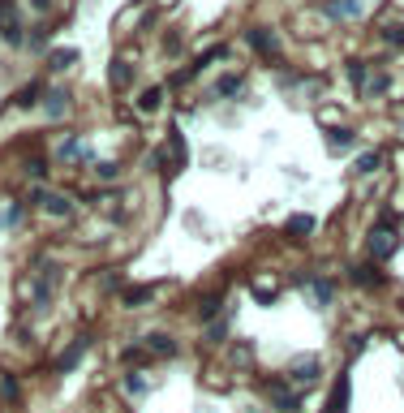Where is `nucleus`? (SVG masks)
I'll return each instance as SVG.
<instances>
[{
    "mask_svg": "<svg viewBox=\"0 0 404 413\" xmlns=\"http://www.w3.org/2000/svg\"><path fill=\"white\" fill-rule=\"evenodd\" d=\"M56 280H60V267H47V276H43V280H35V306H39V310L47 306V301H52Z\"/></svg>",
    "mask_w": 404,
    "mask_h": 413,
    "instance_id": "nucleus-4",
    "label": "nucleus"
},
{
    "mask_svg": "<svg viewBox=\"0 0 404 413\" xmlns=\"http://www.w3.org/2000/svg\"><path fill=\"white\" fill-rule=\"evenodd\" d=\"M147 297H151V289H129V293H125L129 306H134V301H147Z\"/></svg>",
    "mask_w": 404,
    "mask_h": 413,
    "instance_id": "nucleus-24",
    "label": "nucleus"
},
{
    "mask_svg": "<svg viewBox=\"0 0 404 413\" xmlns=\"http://www.w3.org/2000/svg\"><path fill=\"white\" fill-rule=\"evenodd\" d=\"M30 202H39L43 211H52V215H64V220L73 215V202H69V198H60V194H43V189H35V194H30Z\"/></svg>",
    "mask_w": 404,
    "mask_h": 413,
    "instance_id": "nucleus-3",
    "label": "nucleus"
},
{
    "mask_svg": "<svg viewBox=\"0 0 404 413\" xmlns=\"http://www.w3.org/2000/svg\"><path fill=\"white\" fill-rule=\"evenodd\" d=\"M112 82H117V86L129 82V65H125V60H117V65H112Z\"/></svg>",
    "mask_w": 404,
    "mask_h": 413,
    "instance_id": "nucleus-21",
    "label": "nucleus"
},
{
    "mask_svg": "<svg viewBox=\"0 0 404 413\" xmlns=\"http://www.w3.org/2000/svg\"><path fill=\"white\" fill-rule=\"evenodd\" d=\"M366 91H370V95H383V91H387V78H375V82H366Z\"/></svg>",
    "mask_w": 404,
    "mask_h": 413,
    "instance_id": "nucleus-26",
    "label": "nucleus"
},
{
    "mask_svg": "<svg viewBox=\"0 0 404 413\" xmlns=\"http://www.w3.org/2000/svg\"><path fill=\"white\" fill-rule=\"evenodd\" d=\"M64 104H69V95H64V91H47V117H60L64 113Z\"/></svg>",
    "mask_w": 404,
    "mask_h": 413,
    "instance_id": "nucleus-10",
    "label": "nucleus"
},
{
    "mask_svg": "<svg viewBox=\"0 0 404 413\" xmlns=\"http://www.w3.org/2000/svg\"><path fill=\"white\" fill-rule=\"evenodd\" d=\"M125 392L129 396H147V379L142 375H125Z\"/></svg>",
    "mask_w": 404,
    "mask_h": 413,
    "instance_id": "nucleus-17",
    "label": "nucleus"
},
{
    "mask_svg": "<svg viewBox=\"0 0 404 413\" xmlns=\"http://www.w3.org/2000/svg\"><path fill=\"white\" fill-rule=\"evenodd\" d=\"M69 60H73V52H52V65L60 69V65H69Z\"/></svg>",
    "mask_w": 404,
    "mask_h": 413,
    "instance_id": "nucleus-27",
    "label": "nucleus"
},
{
    "mask_svg": "<svg viewBox=\"0 0 404 413\" xmlns=\"http://www.w3.org/2000/svg\"><path fill=\"white\" fill-rule=\"evenodd\" d=\"M0 35H5V22H0Z\"/></svg>",
    "mask_w": 404,
    "mask_h": 413,
    "instance_id": "nucleus-29",
    "label": "nucleus"
},
{
    "mask_svg": "<svg viewBox=\"0 0 404 413\" xmlns=\"http://www.w3.org/2000/svg\"><path fill=\"white\" fill-rule=\"evenodd\" d=\"M147 344L155 349V353H164V357H172V353H176V340H172V336H164V331H155V336H147Z\"/></svg>",
    "mask_w": 404,
    "mask_h": 413,
    "instance_id": "nucleus-9",
    "label": "nucleus"
},
{
    "mask_svg": "<svg viewBox=\"0 0 404 413\" xmlns=\"http://www.w3.org/2000/svg\"><path fill=\"white\" fill-rule=\"evenodd\" d=\"M310 293H314V301L318 306H331V297H335V289H331V280H310Z\"/></svg>",
    "mask_w": 404,
    "mask_h": 413,
    "instance_id": "nucleus-8",
    "label": "nucleus"
},
{
    "mask_svg": "<svg viewBox=\"0 0 404 413\" xmlns=\"http://www.w3.org/2000/svg\"><path fill=\"white\" fill-rule=\"evenodd\" d=\"M254 301H263V306H267V301H276V289H254Z\"/></svg>",
    "mask_w": 404,
    "mask_h": 413,
    "instance_id": "nucleus-25",
    "label": "nucleus"
},
{
    "mask_svg": "<svg viewBox=\"0 0 404 413\" xmlns=\"http://www.w3.org/2000/svg\"><path fill=\"white\" fill-rule=\"evenodd\" d=\"M0 401H18V379H13V375H0Z\"/></svg>",
    "mask_w": 404,
    "mask_h": 413,
    "instance_id": "nucleus-13",
    "label": "nucleus"
},
{
    "mask_svg": "<svg viewBox=\"0 0 404 413\" xmlns=\"http://www.w3.org/2000/svg\"><path fill=\"white\" fill-rule=\"evenodd\" d=\"M293 379H297V384H314V379H318V357L293 362Z\"/></svg>",
    "mask_w": 404,
    "mask_h": 413,
    "instance_id": "nucleus-6",
    "label": "nucleus"
},
{
    "mask_svg": "<svg viewBox=\"0 0 404 413\" xmlns=\"http://www.w3.org/2000/svg\"><path fill=\"white\" fill-rule=\"evenodd\" d=\"M288 233H293V237L314 233V215H293V220H288Z\"/></svg>",
    "mask_w": 404,
    "mask_h": 413,
    "instance_id": "nucleus-12",
    "label": "nucleus"
},
{
    "mask_svg": "<svg viewBox=\"0 0 404 413\" xmlns=\"http://www.w3.org/2000/svg\"><path fill=\"white\" fill-rule=\"evenodd\" d=\"M39 99V86H26V91H18V99L13 104H35Z\"/></svg>",
    "mask_w": 404,
    "mask_h": 413,
    "instance_id": "nucleus-23",
    "label": "nucleus"
},
{
    "mask_svg": "<svg viewBox=\"0 0 404 413\" xmlns=\"http://www.w3.org/2000/svg\"><path fill=\"white\" fill-rule=\"evenodd\" d=\"M224 331H228V319H215L211 327H206V340H224Z\"/></svg>",
    "mask_w": 404,
    "mask_h": 413,
    "instance_id": "nucleus-22",
    "label": "nucleus"
},
{
    "mask_svg": "<svg viewBox=\"0 0 404 413\" xmlns=\"http://www.w3.org/2000/svg\"><path fill=\"white\" fill-rule=\"evenodd\" d=\"M353 280H357L361 289H370V284H379V272L375 267H353Z\"/></svg>",
    "mask_w": 404,
    "mask_h": 413,
    "instance_id": "nucleus-14",
    "label": "nucleus"
},
{
    "mask_svg": "<svg viewBox=\"0 0 404 413\" xmlns=\"http://www.w3.org/2000/svg\"><path fill=\"white\" fill-rule=\"evenodd\" d=\"M396 246H400L396 224H392V220H379V224L370 228V259H392Z\"/></svg>",
    "mask_w": 404,
    "mask_h": 413,
    "instance_id": "nucleus-1",
    "label": "nucleus"
},
{
    "mask_svg": "<svg viewBox=\"0 0 404 413\" xmlns=\"http://www.w3.org/2000/svg\"><path fill=\"white\" fill-rule=\"evenodd\" d=\"M56 155H60V160H78V138H64L56 147Z\"/></svg>",
    "mask_w": 404,
    "mask_h": 413,
    "instance_id": "nucleus-19",
    "label": "nucleus"
},
{
    "mask_svg": "<svg viewBox=\"0 0 404 413\" xmlns=\"http://www.w3.org/2000/svg\"><path fill=\"white\" fill-rule=\"evenodd\" d=\"M387 39H392V43H400V47H404V30H387Z\"/></svg>",
    "mask_w": 404,
    "mask_h": 413,
    "instance_id": "nucleus-28",
    "label": "nucleus"
},
{
    "mask_svg": "<svg viewBox=\"0 0 404 413\" xmlns=\"http://www.w3.org/2000/svg\"><path fill=\"white\" fill-rule=\"evenodd\" d=\"M379 164H383V155H379V151H375V155H361V160H357V172H375Z\"/></svg>",
    "mask_w": 404,
    "mask_h": 413,
    "instance_id": "nucleus-20",
    "label": "nucleus"
},
{
    "mask_svg": "<svg viewBox=\"0 0 404 413\" xmlns=\"http://www.w3.org/2000/svg\"><path fill=\"white\" fill-rule=\"evenodd\" d=\"M254 47L258 52H276V39H271L267 30H254Z\"/></svg>",
    "mask_w": 404,
    "mask_h": 413,
    "instance_id": "nucleus-18",
    "label": "nucleus"
},
{
    "mask_svg": "<svg viewBox=\"0 0 404 413\" xmlns=\"http://www.w3.org/2000/svg\"><path fill=\"white\" fill-rule=\"evenodd\" d=\"M159 99H164V91H142L138 108H142V113H155V108H159Z\"/></svg>",
    "mask_w": 404,
    "mask_h": 413,
    "instance_id": "nucleus-16",
    "label": "nucleus"
},
{
    "mask_svg": "<svg viewBox=\"0 0 404 413\" xmlns=\"http://www.w3.org/2000/svg\"><path fill=\"white\" fill-rule=\"evenodd\" d=\"M86 344H91L86 336H78V340H73V344H69V349H64V353H60V357H56V370H73V366H78V362H82V353H86Z\"/></svg>",
    "mask_w": 404,
    "mask_h": 413,
    "instance_id": "nucleus-5",
    "label": "nucleus"
},
{
    "mask_svg": "<svg viewBox=\"0 0 404 413\" xmlns=\"http://www.w3.org/2000/svg\"><path fill=\"white\" fill-rule=\"evenodd\" d=\"M327 413H348V375H340V384H335V392H331Z\"/></svg>",
    "mask_w": 404,
    "mask_h": 413,
    "instance_id": "nucleus-7",
    "label": "nucleus"
},
{
    "mask_svg": "<svg viewBox=\"0 0 404 413\" xmlns=\"http://www.w3.org/2000/svg\"><path fill=\"white\" fill-rule=\"evenodd\" d=\"M327 142H331V151L340 155V151H348V147H353V130H331V134H327Z\"/></svg>",
    "mask_w": 404,
    "mask_h": 413,
    "instance_id": "nucleus-11",
    "label": "nucleus"
},
{
    "mask_svg": "<svg viewBox=\"0 0 404 413\" xmlns=\"http://www.w3.org/2000/svg\"><path fill=\"white\" fill-rule=\"evenodd\" d=\"M357 13V0H331V18H353Z\"/></svg>",
    "mask_w": 404,
    "mask_h": 413,
    "instance_id": "nucleus-15",
    "label": "nucleus"
},
{
    "mask_svg": "<svg viewBox=\"0 0 404 413\" xmlns=\"http://www.w3.org/2000/svg\"><path fill=\"white\" fill-rule=\"evenodd\" d=\"M267 392H271V405H276L280 413H297L301 409V388H288L284 379H276Z\"/></svg>",
    "mask_w": 404,
    "mask_h": 413,
    "instance_id": "nucleus-2",
    "label": "nucleus"
}]
</instances>
